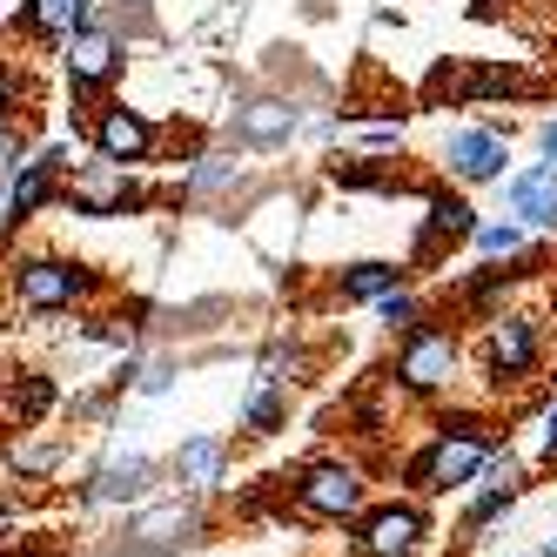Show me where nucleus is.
I'll return each instance as SVG.
<instances>
[{
    "instance_id": "obj_1",
    "label": "nucleus",
    "mask_w": 557,
    "mask_h": 557,
    "mask_svg": "<svg viewBox=\"0 0 557 557\" xmlns=\"http://www.w3.org/2000/svg\"><path fill=\"white\" fill-rule=\"evenodd\" d=\"M491 450H497V430L484 417H444L423 436V450L404 463V484H410V497H463V491H476Z\"/></svg>"
},
{
    "instance_id": "obj_2",
    "label": "nucleus",
    "mask_w": 557,
    "mask_h": 557,
    "mask_svg": "<svg viewBox=\"0 0 557 557\" xmlns=\"http://www.w3.org/2000/svg\"><path fill=\"white\" fill-rule=\"evenodd\" d=\"M101 289H108L101 269L74 262L61 249H21L8 262V302L21 315H74V309H88Z\"/></svg>"
},
{
    "instance_id": "obj_3",
    "label": "nucleus",
    "mask_w": 557,
    "mask_h": 557,
    "mask_svg": "<svg viewBox=\"0 0 557 557\" xmlns=\"http://www.w3.org/2000/svg\"><path fill=\"white\" fill-rule=\"evenodd\" d=\"M122 67H128V41H122V27L108 14H95L82 34H67L61 41V74H67V114L74 122H95V108L108 101Z\"/></svg>"
},
{
    "instance_id": "obj_4",
    "label": "nucleus",
    "mask_w": 557,
    "mask_h": 557,
    "mask_svg": "<svg viewBox=\"0 0 557 557\" xmlns=\"http://www.w3.org/2000/svg\"><path fill=\"white\" fill-rule=\"evenodd\" d=\"M289 497L315 524H356L363 504H370V463L349 457V450H323L289 476Z\"/></svg>"
},
{
    "instance_id": "obj_5",
    "label": "nucleus",
    "mask_w": 557,
    "mask_h": 557,
    "mask_svg": "<svg viewBox=\"0 0 557 557\" xmlns=\"http://www.w3.org/2000/svg\"><path fill=\"white\" fill-rule=\"evenodd\" d=\"M209 537V497H148L128 510V524H122V557H182Z\"/></svg>"
},
{
    "instance_id": "obj_6",
    "label": "nucleus",
    "mask_w": 557,
    "mask_h": 557,
    "mask_svg": "<svg viewBox=\"0 0 557 557\" xmlns=\"http://www.w3.org/2000/svg\"><path fill=\"white\" fill-rule=\"evenodd\" d=\"M61 209H74L82 222H114V215H148L154 195L141 188V169H122L108 154H88L61 175Z\"/></svg>"
},
{
    "instance_id": "obj_7",
    "label": "nucleus",
    "mask_w": 557,
    "mask_h": 557,
    "mask_svg": "<svg viewBox=\"0 0 557 557\" xmlns=\"http://www.w3.org/2000/svg\"><path fill=\"white\" fill-rule=\"evenodd\" d=\"M463 376V336L444 330V323H423L410 336H396V356H389V383L404 396H450Z\"/></svg>"
},
{
    "instance_id": "obj_8",
    "label": "nucleus",
    "mask_w": 557,
    "mask_h": 557,
    "mask_svg": "<svg viewBox=\"0 0 557 557\" xmlns=\"http://www.w3.org/2000/svg\"><path fill=\"white\" fill-rule=\"evenodd\" d=\"M544 349H550V330H544L537 309H497V315H484L476 363H484V376H491L497 389H510V383H531V376H537Z\"/></svg>"
},
{
    "instance_id": "obj_9",
    "label": "nucleus",
    "mask_w": 557,
    "mask_h": 557,
    "mask_svg": "<svg viewBox=\"0 0 557 557\" xmlns=\"http://www.w3.org/2000/svg\"><path fill=\"white\" fill-rule=\"evenodd\" d=\"M423 544H430V510H423V497L363 504V517L349 524V550L356 557H417Z\"/></svg>"
},
{
    "instance_id": "obj_10",
    "label": "nucleus",
    "mask_w": 557,
    "mask_h": 557,
    "mask_svg": "<svg viewBox=\"0 0 557 557\" xmlns=\"http://www.w3.org/2000/svg\"><path fill=\"white\" fill-rule=\"evenodd\" d=\"M302 135V101L283 95V88H249L228 101V141L235 148H256V154H275Z\"/></svg>"
},
{
    "instance_id": "obj_11",
    "label": "nucleus",
    "mask_w": 557,
    "mask_h": 557,
    "mask_svg": "<svg viewBox=\"0 0 557 557\" xmlns=\"http://www.w3.org/2000/svg\"><path fill=\"white\" fill-rule=\"evenodd\" d=\"M154 491H162V463L148 450H114L74 484V504L82 510H128V504H148Z\"/></svg>"
},
{
    "instance_id": "obj_12",
    "label": "nucleus",
    "mask_w": 557,
    "mask_h": 557,
    "mask_svg": "<svg viewBox=\"0 0 557 557\" xmlns=\"http://www.w3.org/2000/svg\"><path fill=\"white\" fill-rule=\"evenodd\" d=\"M444 175L457 188H497L510 175V128H497V122H457L444 135Z\"/></svg>"
},
{
    "instance_id": "obj_13",
    "label": "nucleus",
    "mask_w": 557,
    "mask_h": 557,
    "mask_svg": "<svg viewBox=\"0 0 557 557\" xmlns=\"http://www.w3.org/2000/svg\"><path fill=\"white\" fill-rule=\"evenodd\" d=\"M88 148L108 154V162H122V169H148L154 154H162V122H154L148 108H128V101L108 95L88 122Z\"/></svg>"
},
{
    "instance_id": "obj_14",
    "label": "nucleus",
    "mask_w": 557,
    "mask_h": 557,
    "mask_svg": "<svg viewBox=\"0 0 557 557\" xmlns=\"http://www.w3.org/2000/svg\"><path fill=\"white\" fill-rule=\"evenodd\" d=\"M67 169H74V162H67V141L34 148L27 162H21V175L8 182V228L48 215V209H61V175H67Z\"/></svg>"
},
{
    "instance_id": "obj_15",
    "label": "nucleus",
    "mask_w": 557,
    "mask_h": 557,
    "mask_svg": "<svg viewBox=\"0 0 557 557\" xmlns=\"http://www.w3.org/2000/svg\"><path fill=\"white\" fill-rule=\"evenodd\" d=\"M228 463H235V444H228L222 430H188L182 444H175V457H169V476L188 497H215L228 484Z\"/></svg>"
},
{
    "instance_id": "obj_16",
    "label": "nucleus",
    "mask_w": 557,
    "mask_h": 557,
    "mask_svg": "<svg viewBox=\"0 0 557 557\" xmlns=\"http://www.w3.org/2000/svg\"><path fill=\"white\" fill-rule=\"evenodd\" d=\"M497 188H504V215L510 222H524L531 235H557V169L550 162L510 169Z\"/></svg>"
},
{
    "instance_id": "obj_17",
    "label": "nucleus",
    "mask_w": 557,
    "mask_h": 557,
    "mask_svg": "<svg viewBox=\"0 0 557 557\" xmlns=\"http://www.w3.org/2000/svg\"><path fill=\"white\" fill-rule=\"evenodd\" d=\"M476 202L450 182V188H430L423 195V256H444V249H457V243H470L476 235Z\"/></svg>"
},
{
    "instance_id": "obj_18",
    "label": "nucleus",
    "mask_w": 557,
    "mask_h": 557,
    "mask_svg": "<svg viewBox=\"0 0 557 557\" xmlns=\"http://www.w3.org/2000/svg\"><path fill=\"white\" fill-rule=\"evenodd\" d=\"M243 175H249V162L235 154V141H228V148H202V154L182 169V188H175V195H182V202H222V195L243 188Z\"/></svg>"
},
{
    "instance_id": "obj_19",
    "label": "nucleus",
    "mask_w": 557,
    "mask_h": 557,
    "mask_svg": "<svg viewBox=\"0 0 557 557\" xmlns=\"http://www.w3.org/2000/svg\"><path fill=\"white\" fill-rule=\"evenodd\" d=\"M95 14H101V0H27V8H21V34L41 41V48H61L67 34H82Z\"/></svg>"
},
{
    "instance_id": "obj_20",
    "label": "nucleus",
    "mask_w": 557,
    "mask_h": 557,
    "mask_svg": "<svg viewBox=\"0 0 557 557\" xmlns=\"http://www.w3.org/2000/svg\"><path fill=\"white\" fill-rule=\"evenodd\" d=\"M404 283H410V269L389 262V256H363V262L336 269V296H343V302H363V309H376L383 296H396Z\"/></svg>"
},
{
    "instance_id": "obj_21",
    "label": "nucleus",
    "mask_w": 557,
    "mask_h": 557,
    "mask_svg": "<svg viewBox=\"0 0 557 557\" xmlns=\"http://www.w3.org/2000/svg\"><path fill=\"white\" fill-rule=\"evenodd\" d=\"M235 423H243L249 436H275L289 423V383H269V376H249L243 404H235Z\"/></svg>"
},
{
    "instance_id": "obj_22",
    "label": "nucleus",
    "mask_w": 557,
    "mask_h": 557,
    "mask_svg": "<svg viewBox=\"0 0 557 557\" xmlns=\"http://www.w3.org/2000/svg\"><path fill=\"white\" fill-rule=\"evenodd\" d=\"M0 404H8V417H14L21 430H41V423L54 417V404H61V389H54L41 370H27V376L8 383V396H0Z\"/></svg>"
},
{
    "instance_id": "obj_23",
    "label": "nucleus",
    "mask_w": 557,
    "mask_h": 557,
    "mask_svg": "<svg viewBox=\"0 0 557 557\" xmlns=\"http://www.w3.org/2000/svg\"><path fill=\"white\" fill-rule=\"evenodd\" d=\"M531 243H537V235H531L524 222H510V215H484V222H476V235H470V256H476V262H517Z\"/></svg>"
},
{
    "instance_id": "obj_24",
    "label": "nucleus",
    "mask_w": 557,
    "mask_h": 557,
    "mask_svg": "<svg viewBox=\"0 0 557 557\" xmlns=\"http://www.w3.org/2000/svg\"><path fill=\"white\" fill-rule=\"evenodd\" d=\"M517 497L524 491H497V484H476V491H463V517H457V531H463V544H476L491 524H504V517L517 510Z\"/></svg>"
},
{
    "instance_id": "obj_25",
    "label": "nucleus",
    "mask_w": 557,
    "mask_h": 557,
    "mask_svg": "<svg viewBox=\"0 0 557 557\" xmlns=\"http://www.w3.org/2000/svg\"><path fill=\"white\" fill-rule=\"evenodd\" d=\"M309 370H315V363H309V349H302V343H289V336H269V343H262V356H256V376L289 383V389H296V383H309Z\"/></svg>"
},
{
    "instance_id": "obj_26",
    "label": "nucleus",
    "mask_w": 557,
    "mask_h": 557,
    "mask_svg": "<svg viewBox=\"0 0 557 557\" xmlns=\"http://www.w3.org/2000/svg\"><path fill=\"white\" fill-rule=\"evenodd\" d=\"M370 315H376V323H383L389 336H410V330H423V323H430V302L417 296V283H404L396 296H383Z\"/></svg>"
},
{
    "instance_id": "obj_27",
    "label": "nucleus",
    "mask_w": 557,
    "mask_h": 557,
    "mask_svg": "<svg viewBox=\"0 0 557 557\" xmlns=\"http://www.w3.org/2000/svg\"><path fill=\"white\" fill-rule=\"evenodd\" d=\"M175 383H182V363H175V356H141V370H135V396H141V404H162Z\"/></svg>"
},
{
    "instance_id": "obj_28",
    "label": "nucleus",
    "mask_w": 557,
    "mask_h": 557,
    "mask_svg": "<svg viewBox=\"0 0 557 557\" xmlns=\"http://www.w3.org/2000/svg\"><path fill=\"white\" fill-rule=\"evenodd\" d=\"M27 154H34V148H27V135H21L14 122H0V188H8V182L21 175V162H27Z\"/></svg>"
},
{
    "instance_id": "obj_29",
    "label": "nucleus",
    "mask_w": 557,
    "mask_h": 557,
    "mask_svg": "<svg viewBox=\"0 0 557 557\" xmlns=\"http://www.w3.org/2000/svg\"><path fill=\"white\" fill-rule=\"evenodd\" d=\"M531 430H537V436H531V444H537V457H544V463H557V396H550V404L537 410V423H531Z\"/></svg>"
},
{
    "instance_id": "obj_30",
    "label": "nucleus",
    "mask_w": 557,
    "mask_h": 557,
    "mask_svg": "<svg viewBox=\"0 0 557 557\" xmlns=\"http://www.w3.org/2000/svg\"><path fill=\"white\" fill-rule=\"evenodd\" d=\"M21 101H27V82H21V74H14L8 61H0V122H14Z\"/></svg>"
},
{
    "instance_id": "obj_31",
    "label": "nucleus",
    "mask_w": 557,
    "mask_h": 557,
    "mask_svg": "<svg viewBox=\"0 0 557 557\" xmlns=\"http://www.w3.org/2000/svg\"><path fill=\"white\" fill-rule=\"evenodd\" d=\"M404 141V114H383V122H363V148H396Z\"/></svg>"
},
{
    "instance_id": "obj_32",
    "label": "nucleus",
    "mask_w": 557,
    "mask_h": 557,
    "mask_svg": "<svg viewBox=\"0 0 557 557\" xmlns=\"http://www.w3.org/2000/svg\"><path fill=\"white\" fill-rule=\"evenodd\" d=\"M537 162L557 169V114H544V122H537Z\"/></svg>"
},
{
    "instance_id": "obj_33",
    "label": "nucleus",
    "mask_w": 557,
    "mask_h": 557,
    "mask_svg": "<svg viewBox=\"0 0 557 557\" xmlns=\"http://www.w3.org/2000/svg\"><path fill=\"white\" fill-rule=\"evenodd\" d=\"M537 557H557V531H550V537H544V544H537Z\"/></svg>"
},
{
    "instance_id": "obj_34",
    "label": "nucleus",
    "mask_w": 557,
    "mask_h": 557,
    "mask_svg": "<svg viewBox=\"0 0 557 557\" xmlns=\"http://www.w3.org/2000/svg\"><path fill=\"white\" fill-rule=\"evenodd\" d=\"M101 8H148V0H101Z\"/></svg>"
},
{
    "instance_id": "obj_35",
    "label": "nucleus",
    "mask_w": 557,
    "mask_h": 557,
    "mask_svg": "<svg viewBox=\"0 0 557 557\" xmlns=\"http://www.w3.org/2000/svg\"><path fill=\"white\" fill-rule=\"evenodd\" d=\"M497 557H537V550H497Z\"/></svg>"
}]
</instances>
